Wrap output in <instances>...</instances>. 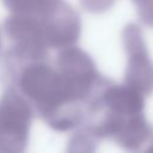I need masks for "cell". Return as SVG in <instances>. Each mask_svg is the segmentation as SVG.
<instances>
[{
    "label": "cell",
    "instance_id": "5",
    "mask_svg": "<svg viewBox=\"0 0 153 153\" xmlns=\"http://www.w3.org/2000/svg\"><path fill=\"white\" fill-rule=\"evenodd\" d=\"M122 43L127 53L124 82L140 93L153 92V62L149 59L143 35L136 24H128L122 32Z\"/></svg>",
    "mask_w": 153,
    "mask_h": 153
},
{
    "label": "cell",
    "instance_id": "10",
    "mask_svg": "<svg viewBox=\"0 0 153 153\" xmlns=\"http://www.w3.org/2000/svg\"><path fill=\"white\" fill-rule=\"evenodd\" d=\"M0 44H1V41H0Z\"/></svg>",
    "mask_w": 153,
    "mask_h": 153
},
{
    "label": "cell",
    "instance_id": "7",
    "mask_svg": "<svg viewBox=\"0 0 153 153\" xmlns=\"http://www.w3.org/2000/svg\"><path fill=\"white\" fill-rule=\"evenodd\" d=\"M50 0H2L4 5L11 13L23 14H39L49 4Z\"/></svg>",
    "mask_w": 153,
    "mask_h": 153
},
{
    "label": "cell",
    "instance_id": "3",
    "mask_svg": "<svg viewBox=\"0 0 153 153\" xmlns=\"http://www.w3.org/2000/svg\"><path fill=\"white\" fill-rule=\"evenodd\" d=\"M33 118V108L16 88L8 87L0 97V152L25 149Z\"/></svg>",
    "mask_w": 153,
    "mask_h": 153
},
{
    "label": "cell",
    "instance_id": "8",
    "mask_svg": "<svg viewBox=\"0 0 153 153\" xmlns=\"http://www.w3.org/2000/svg\"><path fill=\"white\" fill-rule=\"evenodd\" d=\"M133 1L136 6V11L140 20L145 25L153 27V0H133Z\"/></svg>",
    "mask_w": 153,
    "mask_h": 153
},
{
    "label": "cell",
    "instance_id": "9",
    "mask_svg": "<svg viewBox=\"0 0 153 153\" xmlns=\"http://www.w3.org/2000/svg\"><path fill=\"white\" fill-rule=\"evenodd\" d=\"M115 0H80L81 6L92 13H102L114 5Z\"/></svg>",
    "mask_w": 153,
    "mask_h": 153
},
{
    "label": "cell",
    "instance_id": "4",
    "mask_svg": "<svg viewBox=\"0 0 153 153\" xmlns=\"http://www.w3.org/2000/svg\"><path fill=\"white\" fill-rule=\"evenodd\" d=\"M4 32L12 42L11 57L17 62L47 60L49 47L37 16L11 13L4 22Z\"/></svg>",
    "mask_w": 153,
    "mask_h": 153
},
{
    "label": "cell",
    "instance_id": "6",
    "mask_svg": "<svg viewBox=\"0 0 153 153\" xmlns=\"http://www.w3.org/2000/svg\"><path fill=\"white\" fill-rule=\"evenodd\" d=\"M37 17L49 49H62L78 41L81 31L80 17L66 0H50Z\"/></svg>",
    "mask_w": 153,
    "mask_h": 153
},
{
    "label": "cell",
    "instance_id": "1",
    "mask_svg": "<svg viewBox=\"0 0 153 153\" xmlns=\"http://www.w3.org/2000/svg\"><path fill=\"white\" fill-rule=\"evenodd\" d=\"M17 86L54 130L67 131L84 124L85 106L69 97L56 67L47 60L25 62L18 71Z\"/></svg>",
    "mask_w": 153,
    "mask_h": 153
},
{
    "label": "cell",
    "instance_id": "2",
    "mask_svg": "<svg viewBox=\"0 0 153 153\" xmlns=\"http://www.w3.org/2000/svg\"><path fill=\"white\" fill-rule=\"evenodd\" d=\"M56 69L69 97L86 108V103L105 80L87 53L73 45L62 48L56 56Z\"/></svg>",
    "mask_w": 153,
    "mask_h": 153
}]
</instances>
